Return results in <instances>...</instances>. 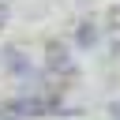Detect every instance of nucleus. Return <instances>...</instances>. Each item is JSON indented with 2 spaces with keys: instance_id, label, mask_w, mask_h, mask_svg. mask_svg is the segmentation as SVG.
I'll return each mask as SVG.
<instances>
[{
  "instance_id": "1",
  "label": "nucleus",
  "mask_w": 120,
  "mask_h": 120,
  "mask_svg": "<svg viewBox=\"0 0 120 120\" xmlns=\"http://www.w3.org/2000/svg\"><path fill=\"white\" fill-rule=\"evenodd\" d=\"M8 19H11V8H8V4H4V0H0V30H4V26H8Z\"/></svg>"
}]
</instances>
